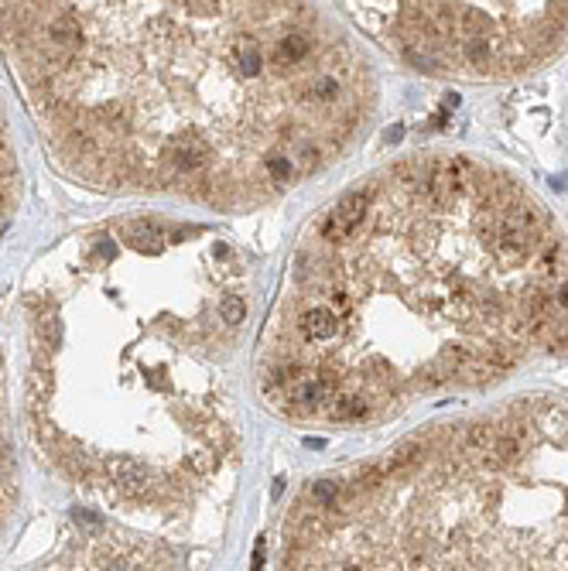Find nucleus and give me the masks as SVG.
Listing matches in <instances>:
<instances>
[{"mask_svg":"<svg viewBox=\"0 0 568 571\" xmlns=\"http://www.w3.org/2000/svg\"><path fill=\"white\" fill-rule=\"evenodd\" d=\"M281 568H568V397L527 393L308 479Z\"/></svg>","mask_w":568,"mask_h":571,"instance_id":"20e7f679","label":"nucleus"},{"mask_svg":"<svg viewBox=\"0 0 568 571\" xmlns=\"http://www.w3.org/2000/svg\"><path fill=\"white\" fill-rule=\"evenodd\" d=\"M545 360H568L565 226L507 168L432 151L301 226L254 386L294 428L349 431Z\"/></svg>","mask_w":568,"mask_h":571,"instance_id":"f257e3e1","label":"nucleus"},{"mask_svg":"<svg viewBox=\"0 0 568 571\" xmlns=\"http://www.w3.org/2000/svg\"><path fill=\"white\" fill-rule=\"evenodd\" d=\"M21 499V473H17V448L10 431V407H7V377H3V353H0V534L10 523Z\"/></svg>","mask_w":568,"mask_h":571,"instance_id":"0eeeda50","label":"nucleus"},{"mask_svg":"<svg viewBox=\"0 0 568 571\" xmlns=\"http://www.w3.org/2000/svg\"><path fill=\"white\" fill-rule=\"evenodd\" d=\"M62 561L69 568H172L179 554L161 537H123L116 530H106L103 537L83 541L79 548L65 551ZM62 565V568H65Z\"/></svg>","mask_w":568,"mask_h":571,"instance_id":"423d86ee","label":"nucleus"},{"mask_svg":"<svg viewBox=\"0 0 568 571\" xmlns=\"http://www.w3.org/2000/svg\"><path fill=\"white\" fill-rule=\"evenodd\" d=\"M21 202V158H17V141L10 127V110L0 96V236L7 233L14 212Z\"/></svg>","mask_w":568,"mask_h":571,"instance_id":"6e6552de","label":"nucleus"},{"mask_svg":"<svg viewBox=\"0 0 568 571\" xmlns=\"http://www.w3.org/2000/svg\"><path fill=\"white\" fill-rule=\"evenodd\" d=\"M0 41L62 175L254 212L339 165L377 76L325 0H7Z\"/></svg>","mask_w":568,"mask_h":571,"instance_id":"f03ea898","label":"nucleus"},{"mask_svg":"<svg viewBox=\"0 0 568 571\" xmlns=\"http://www.w3.org/2000/svg\"><path fill=\"white\" fill-rule=\"evenodd\" d=\"M3 3H7V0H0V17H3Z\"/></svg>","mask_w":568,"mask_h":571,"instance_id":"1a4fd4ad","label":"nucleus"},{"mask_svg":"<svg viewBox=\"0 0 568 571\" xmlns=\"http://www.w3.org/2000/svg\"><path fill=\"white\" fill-rule=\"evenodd\" d=\"M254 267L226 229L116 216L48 247L21 294V414L41 466L154 537L202 541L236 499Z\"/></svg>","mask_w":568,"mask_h":571,"instance_id":"7ed1b4c3","label":"nucleus"},{"mask_svg":"<svg viewBox=\"0 0 568 571\" xmlns=\"http://www.w3.org/2000/svg\"><path fill=\"white\" fill-rule=\"evenodd\" d=\"M356 28L407 69L500 83L568 45V0H339Z\"/></svg>","mask_w":568,"mask_h":571,"instance_id":"39448f33","label":"nucleus"}]
</instances>
